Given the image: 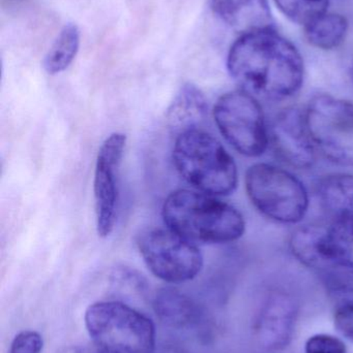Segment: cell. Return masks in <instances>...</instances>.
I'll use <instances>...</instances> for the list:
<instances>
[{
  "label": "cell",
  "instance_id": "cell-16",
  "mask_svg": "<svg viewBox=\"0 0 353 353\" xmlns=\"http://www.w3.org/2000/svg\"><path fill=\"white\" fill-rule=\"evenodd\" d=\"M316 192L323 209L336 219L353 217V175L336 173L323 176Z\"/></svg>",
  "mask_w": 353,
  "mask_h": 353
},
{
  "label": "cell",
  "instance_id": "cell-2",
  "mask_svg": "<svg viewBox=\"0 0 353 353\" xmlns=\"http://www.w3.org/2000/svg\"><path fill=\"white\" fill-rule=\"evenodd\" d=\"M167 228L194 243L229 244L244 236V216L233 205L198 190L178 189L162 208Z\"/></svg>",
  "mask_w": 353,
  "mask_h": 353
},
{
  "label": "cell",
  "instance_id": "cell-13",
  "mask_svg": "<svg viewBox=\"0 0 353 353\" xmlns=\"http://www.w3.org/2000/svg\"><path fill=\"white\" fill-rule=\"evenodd\" d=\"M207 114V101L202 91L195 85L180 88L167 112L168 125L178 134L199 128Z\"/></svg>",
  "mask_w": 353,
  "mask_h": 353
},
{
  "label": "cell",
  "instance_id": "cell-26",
  "mask_svg": "<svg viewBox=\"0 0 353 353\" xmlns=\"http://www.w3.org/2000/svg\"><path fill=\"white\" fill-rule=\"evenodd\" d=\"M93 353H117V352H110V350H103V348L97 347V350H95V352H93Z\"/></svg>",
  "mask_w": 353,
  "mask_h": 353
},
{
  "label": "cell",
  "instance_id": "cell-25",
  "mask_svg": "<svg viewBox=\"0 0 353 353\" xmlns=\"http://www.w3.org/2000/svg\"><path fill=\"white\" fill-rule=\"evenodd\" d=\"M153 353H188L184 352L182 348L178 347V346L174 345H165L163 347L160 348V350H155Z\"/></svg>",
  "mask_w": 353,
  "mask_h": 353
},
{
  "label": "cell",
  "instance_id": "cell-21",
  "mask_svg": "<svg viewBox=\"0 0 353 353\" xmlns=\"http://www.w3.org/2000/svg\"><path fill=\"white\" fill-rule=\"evenodd\" d=\"M323 276L327 290L337 304H353V268H332Z\"/></svg>",
  "mask_w": 353,
  "mask_h": 353
},
{
  "label": "cell",
  "instance_id": "cell-3",
  "mask_svg": "<svg viewBox=\"0 0 353 353\" xmlns=\"http://www.w3.org/2000/svg\"><path fill=\"white\" fill-rule=\"evenodd\" d=\"M172 155L180 175L200 192L225 196L238 187L233 157L217 139L200 128L178 134Z\"/></svg>",
  "mask_w": 353,
  "mask_h": 353
},
{
  "label": "cell",
  "instance_id": "cell-23",
  "mask_svg": "<svg viewBox=\"0 0 353 353\" xmlns=\"http://www.w3.org/2000/svg\"><path fill=\"white\" fill-rule=\"evenodd\" d=\"M43 347V337L37 332L23 331L12 340L8 353H41Z\"/></svg>",
  "mask_w": 353,
  "mask_h": 353
},
{
  "label": "cell",
  "instance_id": "cell-17",
  "mask_svg": "<svg viewBox=\"0 0 353 353\" xmlns=\"http://www.w3.org/2000/svg\"><path fill=\"white\" fill-rule=\"evenodd\" d=\"M348 29L350 23L346 17L325 12L305 25V39L317 49L333 50L345 41Z\"/></svg>",
  "mask_w": 353,
  "mask_h": 353
},
{
  "label": "cell",
  "instance_id": "cell-19",
  "mask_svg": "<svg viewBox=\"0 0 353 353\" xmlns=\"http://www.w3.org/2000/svg\"><path fill=\"white\" fill-rule=\"evenodd\" d=\"M323 228L319 226L305 225L298 228L290 239L292 254L307 267L323 271L321 241Z\"/></svg>",
  "mask_w": 353,
  "mask_h": 353
},
{
  "label": "cell",
  "instance_id": "cell-8",
  "mask_svg": "<svg viewBox=\"0 0 353 353\" xmlns=\"http://www.w3.org/2000/svg\"><path fill=\"white\" fill-rule=\"evenodd\" d=\"M137 245L149 271L167 283L191 281L202 270L203 256L196 244L169 228L145 230Z\"/></svg>",
  "mask_w": 353,
  "mask_h": 353
},
{
  "label": "cell",
  "instance_id": "cell-18",
  "mask_svg": "<svg viewBox=\"0 0 353 353\" xmlns=\"http://www.w3.org/2000/svg\"><path fill=\"white\" fill-rule=\"evenodd\" d=\"M80 46V31L77 25L68 23L60 31L44 59V68L49 74H59L72 63Z\"/></svg>",
  "mask_w": 353,
  "mask_h": 353
},
{
  "label": "cell",
  "instance_id": "cell-20",
  "mask_svg": "<svg viewBox=\"0 0 353 353\" xmlns=\"http://www.w3.org/2000/svg\"><path fill=\"white\" fill-rule=\"evenodd\" d=\"M282 12L292 22L305 25L327 12L330 0H274Z\"/></svg>",
  "mask_w": 353,
  "mask_h": 353
},
{
  "label": "cell",
  "instance_id": "cell-10",
  "mask_svg": "<svg viewBox=\"0 0 353 353\" xmlns=\"http://www.w3.org/2000/svg\"><path fill=\"white\" fill-rule=\"evenodd\" d=\"M269 145L276 157L296 169H309L316 161V147L307 128L305 112L288 108L269 126Z\"/></svg>",
  "mask_w": 353,
  "mask_h": 353
},
{
  "label": "cell",
  "instance_id": "cell-1",
  "mask_svg": "<svg viewBox=\"0 0 353 353\" xmlns=\"http://www.w3.org/2000/svg\"><path fill=\"white\" fill-rule=\"evenodd\" d=\"M227 70L242 90L271 101L294 97L304 84L302 54L275 28L240 35L228 53Z\"/></svg>",
  "mask_w": 353,
  "mask_h": 353
},
{
  "label": "cell",
  "instance_id": "cell-12",
  "mask_svg": "<svg viewBox=\"0 0 353 353\" xmlns=\"http://www.w3.org/2000/svg\"><path fill=\"white\" fill-rule=\"evenodd\" d=\"M211 8L240 35L275 28L269 0H211Z\"/></svg>",
  "mask_w": 353,
  "mask_h": 353
},
{
  "label": "cell",
  "instance_id": "cell-6",
  "mask_svg": "<svg viewBox=\"0 0 353 353\" xmlns=\"http://www.w3.org/2000/svg\"><path fill=\"white\" fill-rule=\"evenodd\" d=\"M218 130L240 154L261 157L269 146V126L257 97L247 91L222 95L213 108Z\"/></svg>",
  "mask_w": 353,
  "mask_h": 353
},
{
  "label": "cell",
  "instance_id": "cell-22",
  "mask_svg": "<svg viewBox=\"0 0 353 353\" xmlns=\"http://www.w3.org/2000/svg\"><path fill=\"white\" fill-rule=\"evenodd\" d=\"M305 353H347L345 343L330 334L311 336L305 344Z\"/></svg>",
  "mask_w": 353,
  "mask_h": 353
},
{
  "label": "cell",
  "instance_id": "cell-24",
  "mask_svg": "<svg viewBox=\"0 0 353 353\" xmlns=\"http://www.w3.org/2000/svg\"><path fill=\"white\" fill-rule=\"evenodd\" d=\"M334 321L339 333L353 342V304H337Z\"/></svg>",
  "mask_w": 353,
  "mask_h": 353
},
{
  "label": "cell",
  "instance_id": "cell-15",
  "mask_svg": "<svg viewBox=\"0 0 353 353\" xmlns=\"http://www.w3.org/2000/svg\"><path fill=\"white\" fill-rule=\"evenodd\" d=\"M153 306L158 319L168 327L182 329L194 325L198 319V307L194 301L175 288L159 290Z\"/></svg>",
  "mask_w": 353,
  "mask_h": 353
},
{
  "label": "cell",
  "instance_id": "cell-9",
  "mask_svg": "<svg viewBox=\"0 0 353 353\" xmlns=\"http://www.w3.org/2000/svg\"><path fill=\"white\" fill-rule=\"evenodd\" d=\"M126 145V134L114 132L104 141L97 153L93 192L97 234L102 238L109 236L115 226L118 205V172Z\"/></svg>",
  "mask_w": 353,
  "mask_h": 353
},
{
  "label": "cell",
  "instance_id": "cell-27",
  "mask_svg": "<svg viewBox=\"0 0 353 353\" xmlns=\"http://www.w3.org/2000/svg\"><path fill=\"white\" fill-rule=\"evenodd\" d=\"M352 82H353V62H352Z\"/></svg>",
  "mask_w": 353,
  "mask_h": 353
},
{
  "label": "cell",
  "instance_id": "cell-5",
  "mask_svg": "<svg viewBox=\"0 0 353 353\" xmlns=\"http://www.w3.org/2000/svg\"><path fill=\"white\" fill-rule=\"evenodd\" d=\"M252 205L269 219L284 224L302 221L309 209V194L300 179L269 163H255L245 176Z\"/></svg>",
  "mask_w": 353,
  "mask_h": 353
},
{
  "label": "cell",
  "instance_id": "cell-14",
  "mask_svg": "<svg viewBox=\"0 0 353 353\" xmlns=\"http://www.w3.org/2000/svg\"><path fill=\"white\" fill-rule=\"evenodd\" d=\"M321 252L323 273L335 267L353 268V217L338 218L323 228Z\"/></svg>",
  "mask_w": 353,
  "mask_h": 353
},
{
  "label": "cell",
  "instance_id": "cell-11",
  "mask_svg": "<svg viewBox=\"0 0 353 353\" xmlns=\"http://www.w3.org/2000/svg\"><path fill=\"white\" fill-rule=\"evenodd\" d=\"M298 314V306L292 296L283 292L269 294L253 323L258 345L269 352L286 350L294 339Z\"/></svg>",
  "mask_w": 353,
  "mask_h": 353
},
{
  "label": "cell",
  "instance_id": "cell-4",
  "mask_svg": "<svg viewBox=\"0 0 353 353\" xmlns=\"http://www.w3.org/2000/svg\"><path fill=\"white\" fill-rule=\"evenodd\" d=\"M84 321L97 347L117 353H153L155 350L153 321L124 303H95L87 308Z\"/></svg>",
  "mask_w": 353,
  "mask_h": 353
},
{
  "label": "cell",
  "instance_id": "cell-7",
  "mask_svg": "<svg viewBox=\"0 0 353 353\" xmlns=\"http://www.w3.org/2000/svg\"><path fill=\"white\" fill-rule=\"evenodd\" d=\"M305 112L317 152L341 167H353V103L318 95Z\"/></svg>",
  "mask_w": 353,
  "mask_h": 353
}]
</instances>
